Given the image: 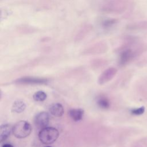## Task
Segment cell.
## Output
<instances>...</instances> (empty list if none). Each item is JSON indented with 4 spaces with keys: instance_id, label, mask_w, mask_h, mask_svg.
I'll return each instance as SVG.
<instances>
[{
    "instance_id": "cell-6",
    "label": "cell",
    "mask_w": 147,
    "mask_h": 147,
    "mask_svg": "<svg viewBox=\"0 0 147 147\" xmlns=\"http://www.w3.org/2000/svg\"><path fill=\"white\" fill-rule=\"evenodd\" d=\"M49 113L55 117H61L64 114V108L60 103H53L49 107Z\"/></svg>"
},
{
    "instance_id": "cell-3",
    "label": "cell",
    "mask_w": 147,
    "mask_h": 147,
    "mask_svg": "<svg viewBox=\"0 0 147 147\" xmlns=\"http://www.w3.org/2000/svg\"><path fill=\"white\" fill-rule=\"evenodd\" d=\"M49 122V114L45 111H41L36 115L34 118V123L38 129H43L47 127Z\"/></svg>"
},
{
    "instance_id": "cell-9",
    "label": "cell",
    "mask_w": 147,
    "mask_h": 147,
    "mask_svg": "<svg viewBox=\"0 0 147 147\" xmlns=\"http://www.w3.org/2000/svg\"><path fill=\"white\" fill-rule=\"evenodd\" d=\"M69 117L75 121L81 120L84 115V110L82 109H72L68 111Z\"/></svg>"
},
{
    "instance_id": "cell-5",
    "label": "cell",
    "mask_w": 147,
    "mask_h": 147,
    "mask_svg": "<svg viewBox=\"0 0 147 147\" xmlns=\"http://www.w3.org/2000/svg\"><path fill=\"white\" fill-rule=\"evenodd\" d=\"M134 56V52L130 49L124 50L121 54L119 63L121 65H125L130 61Z\"/></svg>"
},
{
    "instance_id": "cell-2",
    "label": "cell",
    "mask_w": 147,
    "mask_h": 147,
    "mask_svg": "<svg viewBox=\"0 0 147 147\" xmlns=\"http://www.w3.org/2000/svg\"><path fill=\"white\" fill-rule=\"evenodd\" d=\"M32 126L27 121L22 120L17 122L13 127L12 131L14 136L17 138H24L31 133Z\"/></svg>"
},
{
    "instance_id": "cell-11",
    "label": "cell",
    "mask_w": 147,
    "mask_h": 147,
    "mask_svg": "<svg viewBox=\"0 0 147 147\" xmlns=\"http://www.w3.org/2000/svg\"><path fill=\"white\" fill-rule=\"evenodd\" d=\"M98 105L102 109H107L110 107V102L108 99L105 96H100L97 99Z\"/></svg>"
},
{
    "instance_id": "cell-10",
    "label": "cell",
    "mask_w": 147,
    "mask_h": 147,
    "mask_svg": "<svg viewBox=\"0 0 147 147\" xmlns=\"http://www.w3.org/2000/svg\"><path fill=\"white\" fill-rule=\"evenodd\" d=\"M26 108L25 103L20 100L15 101L11 107V111L16 113H20L25 110Z\"/></svg>"
},
{
    "instance_id": "cell-14",
    "label": "cell",
    "mask_w": 147,
    "mask_h": 147,
    "mask_svg": "<svg viewBox=\"0 0 147 147\" xmlns=\"http://www.w3.org/2000/svg\"><path fill=\"white\" fill-rule=\"evenodd\" d=\"M144 111H145V107L144 106H142L137 109H133L130 111L131 114L136 115H141L144 113Z\"/></svg>"
},
{
    "instance_id": "cell-13",
    "label": "cell",
    "mask_w": 147,
    "mask_h": 147,
    "mask_svg": "<svg viewBox=\"0 0 147 147\" xmlns=\"http://www.w3.org/2000/svg\"><path fill=\"white\" fill-rule=\"evenodd\" d=\"M147 28V21H142L132 24L130 26V29H141Z\"/></svg>"
},
{
    "instance_id": "cell-8",
    "label": "cell",
    "mask_w": 147,
    "mask_h": 147,
    "mask_svg": "<svg viewBox=\"0 0 147 147\" xmlns=\"http://www.w3.org/2000/svg\"><path fill=\"white\" fill-rule=\"evenodd\" d=\"M18 83H24V84H40L45 83L47 80L42 79L40 78H31V77H25L18 79L16 81Z\"/></svg>"
},
{
    "instance_id": "cell-1",
    "label": "cell",
    "mask_w": 147,
    "mask_h": 147,
    "mask_svg": "<svg viewBox=\"0 0 147 147\" xmlns=\"http://www.w3.org/2000/svg\"><path fill=\"white\" fill-rule=\"evenodd\" d=\"M59 135L57 129L53 127H46L40 131L38 138L40 141L45 145L53 144L58 138Z\"/></svg>"
},
{
    "instance_id": "cell-12",
    "label": "cell",
    "mask_w": 147,
    "mask_h": 147,
    "mask_svg": "<svg viewBox=\"0 0 147 147\" xmlns=\"http://www.w3.org/2000/svg\"><path fill=\"white\" fill-rule=\"evenodd\" d=\"M47 94L42 91H38L36 92L33 96V98L37 102H42L47 99Z\"/></svg>"
},
{
    "instance_id": "cell-4",
    "label": "cell",
    "mask_w": 147,
    "mask_h": 147,
    "mask_svg": "<svg viewBox=\"0 0 147 147\" xmlns=\"http://www.w3.org/2000/svg\"><path fill=\"white\" fill-rule=\"evenodd\" d=\"M117 71L115 68H109L107 69L100 75L98 79V83L102 85L109 82L115 76Z\"/></svg>"
},
{
    "instance_id": "cell-7",
    "label": "cell",
    "mask_w": 147,
    "mask_h": 147,
    "mask_svg": "<svg viewBox=\"0 0 147 147\" xmlns=\"http://www.w3.org/2000/svg\"><path fill=\"white\" fill-rule=\"evenodd\" d=\"M11 126L9 124H3L0 127V140L1 142L6 140L10 135L12 131Z\"/></svg>"
},
{
    "instance_id": "cell-16",
    "label": "cell",
    "mask_w": 147,
    "mask_h": 147,
    "mask_svg": "<svg viewBox=\"0 0 147 147\" xmlns=\"http://www.w3.org/2000/svg\"><path fill=\"white\" fill-rule=\"evenodd\" d=\"M44 147H52L51 146H44Z\"/></svg>"
},
{
    "instance_id": "cell-15",
    "label": "cell",
    "mask_w": 147,
    "mask_h": 147,
    "mask_svg": "<svg viewBox=\"0 0 147 147\" xmlns=\"http://www.w3.org/2000/svg\"><path fill=\"white\" fill-rule=\"evenodd\" d=\"M2 147H13L12 145L10 144H5L2 145Z\"/></svg>"
}]
</instances>
